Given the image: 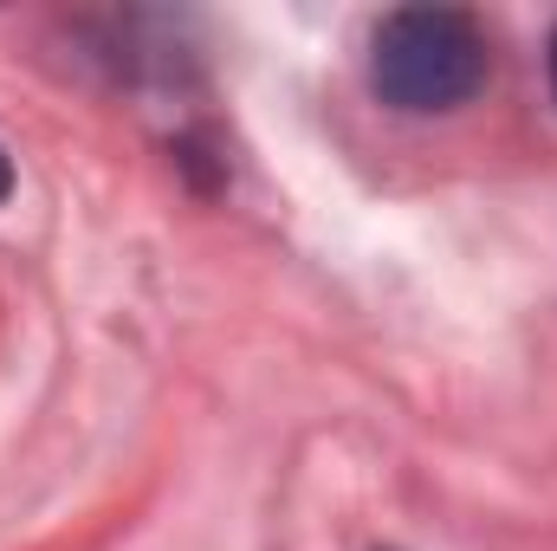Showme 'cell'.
Segmentation results:
<instances>
[{
	"instance_id": "2",
	"label": "cell",
	"mask_w": 557,
	"mask_h": 551,
	"mask_svg": "<svg viewBox=\"0 0 557 551\" xmlns=\"http://www.w3.org/2000/svg\"><path fill=\"white\" fill-rule=\"evenodd\" d=\"M13 195V162H7V149H0V201Z\"/></svg>"
},
{
	"instance_id": "3",
	"label": "cell",
	"mask_w": 557,
	"mask_h": 551,
	"mask_svg": "<svg viewBox=\"0 0 557 551\" xmlns=\"http://www.w3.org/2000/svg\"><path fill=\"white\" fill-rule=\"evenodd\" d=\"M552 91H557V33H552Z\"/></svg>"
},
{
	"instance_id": "1",
	"label": "cell",
	"mask_w": 557,
	"mask_h": 551,
	"mask_svg": "<svg viewBox=\"0 0 557 551\" xmlns=\"http://www.w3.org/2000/svg\"><path fill=\"white\" fill-rule=\"evenodd\" d=\"M486 85V33L460 7H396L370 33V91L389 111H460Z\"/></svg>"
}]
</instances>
